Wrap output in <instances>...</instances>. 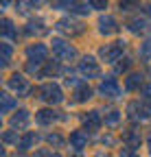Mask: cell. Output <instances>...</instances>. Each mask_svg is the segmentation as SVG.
Masks as SVG:
<instances>
[{
  "label": "cell",
  "instance_id": "obj_1",
  "mask_svg": "<svg viewBox=\"0 0 151 157\" xmlns=\"http://www.w3.org/2000/svg\"><path fill=\"white\" fill-rule=\"evenodd\" d=\"M125 48V42H114V44H107L105 48H101V57L105 59V61H116V59L121 57Z\"/></svg>",
  "mask_w": 151,
  "mask_h": 157
},
{
  "label": "cell",
  "instance_id": "obj_2",
  "mask_svg": "<svg viewBox=\"0 0 151 157\" xmlns=\"http://www.w3.org/2000/svg\"><path fill=\"white\" fill-rule=\"evenodd\" d=\"M40 94H42V98H44V101H48V103H59L62 98H64V94H62L59 85H55V83L44 85V87L40 90Z\"/></svg>",
  "mask_w": 151,
  "mask_h": 157
},
{
  "label": "cell",
  "instance_id": "obj_3",
  "mask_svg": "<svg viewBox=\"0 0 151 157\" xmlns=\"http://www.w3.org/2000/svg\"><path fill=\"white\" fill-rule=\"evenodd\" d=\"M53 50H55V55H59L62 59H72L74 55H77V50H74L70 44H66L64 39H55V42H53Z\"/></svg>",
  "mask_w": 151,
  "mask_h": 157
},
{
  "label": "cell",
  "instance_id": "obj_4",
  "mask_svg": "<svg viewBox=\"0 0 151 157\" xmlns=\"http://www.w3.org/2000/svg\"><path fill=\"white\" fill-rule=\"evenodd\" d=\"M46 46L44 44H35V46H29V50H26V55H29V59H31V63L35 61L37 66H40L44 59H46Z\"/></svg>",
  "mask_w": 151,
  "mask_h": 157
},
{
  "label": "cell",
  "instance_id": "obj_5",
  "mask_svg": "<svg viewBox=\"0 0 151 157\" xmlns=\"http://www.w3.org/2000/svg\"><path fill=\"white\" fill-rule=\"evenodd\" d=\"M149 113H151V103H147V105L131 103V105H129V116L134 118V120H138V118H147Z\"/></svg>",
  "mask_w": 151,
  "mask_h": 157
},
{
  "label": "cell",
  "instance_id": "obj_6",
  "mask_svg": "<svg viewBox=\"0 0 151 157\" xmlns=\"http://www.w3.org/2000/svg\"><path fill=\"white\" fill-rule=\"evenodd\" d=\"M99 31H101L103 35H112V33H116V31H118L116 20H114V17H109V15H103V17L99 20Z\"/></svg>",
  "mask_w": 151,
  "mask_h": 157
},
{
  "label": "cell",
  "instance_id": "obj_7",
  "mask_svg": "<svg viewBox=\"0 0 151 157\" xmlns=\"http://www.w3.org/2000/svg\"><path fill=\"white\" fill-rule=\"evenodd\" d=\"M79 70L85 74V76H99V66H97V61H94L92 57H85L83 61L79 63Z\"/></svg>",
  "mask_w": 151,
  "mask_h": 157
},
{
  "label": "cell",
  "instance_id": "obj_8",
  "mask_svg": "<svg viewBox=\"0 0 151 157\" xmlns=\"http://www.w3.org/2000/svg\"><path fill=\"white\" fill-rule=\"evenodd\" d=\"M99 90H101V94H105V96H118V92H121L116 78H105Z\"/></svg>",
  "mask_w": 151,
  "mask_h": 157
},
{
  "label": "cell",
  "instance_id": "obj_9",
  "mask_svg": "<svg viewBox=\"0 0 151 157\" xmlns=\"http://www.w3.org/2000/svg\"><path fill=\"white\" fill-rule=\"evenodd\" d=\"M57 29L62 31V33H81L83 31V26H81V22H72V20H62V22L57 24Z\"/></svg>",
  "mask_w": 151,
  "mask_h": 157
},
{
  "label": "cell",
  "instance_id": "obj_10",
  "mask_svg": "<svg viewBox=\"0 0 151 157\" xmlns=\"http://www.w3.org/2000/svg\"><path fill=\"white\" fill-rule=\"evenodd\" d=\"M9 87L15 90V92H26V90H29V85H26V81H24V76H20V74H13V76L9 78Z\"/></svg>",
  "mask_w": 151,
  "mask_h": 157
},
{
  "label": "cell",
  "instance_id": "obj_11",
  "mask_svg": "<svg viewBox=\"0 0 151 157\" xmlns=\"http://www.w3.org/2000/svg\"><path fill=\"white\" fill-rule=\"evenodd\" d=\"M26 122H29V111H24V109H20L13 118H11V124L15 127V129H22V127H26Z\"/></svg>",
  "mask_w": 151,
  "mask_h": 157
},
{
  "label": "cell",
  "instance_id": "obj_12",
  "mask_svg": "<svg viewBox=\"0 0 151 157\" xmlns=\"http://www.w3.org/2000/svg\"><path fill=\"white\" fill-rule=\"evenodd\" d=\"M70 142H72V146H74V148H83V146H85V142H88V133H85V131H77V133H72V135H70Z\"/></svg>",
  "mask_w": 151,
  "mask_h": 157
},
{
  "label": "cell",
  "instance_id": "obj_13",
  "mask_svg": "<svg viewBox=\"0 0 151 157\" xmlns=\"http://www.w3.org/2000/svg\"><path fill=\"white\" fill-rule=\"evenodd\" d=\"M35 118H37V122H40V124H50L57 116H55V111H53V109H42Z\"/></svg>",
  "mask_w": 151,
  "mask_h": 157
},
{
  "label": "cell",
  "instance_id": "obj_14",
  "mask_svg": "<svg viewBox=\"0 0 151 157\" xmlns=\"http://www.w3.org/2000/svg\"><path fill=\"white\" fill-rule=\"evenodd\" d=\"M140 83H142V74H138V72L129 74V78H127V90H136Z\"/></svg>",
  "mask_w": 151,
  "mask_h": 157
},
{
  "label": "cell",
  "instance_id": "obj_15",
  "mask_svg": "<svg viewBox=\"0 0 151 157\" xmlns=\"http://www.w3.org/2000/svg\"><path fill=\"white\" fill-rule=\"evenodd\" d=\"M74 96H77V101H88V98L92 96V90H90L88 85H79V87H77V94H74Z\"/></svg>",
  "mask_w": 151,
  "mask_h": 157
},
{
  "label": "cell",
  "instance_id": "obj_16",
  "mask_svg": "<svg viewBox=\"0 0 151 157\" xmlns=\"http://www.w3.org/2000/svg\"><path fill=\"white\" fill-rule=\"evenodd\" d=\"M26 33L29 35H40V33H44V26H42V22L37 20V22H29V26H26Z\"/></svg>",
  "mask_w": 151,
  "mask_h": 157
},
{
  "label": "cell",
  "instance_id": "obj_17",
  "mask_svg": "<svg viewBox=\"0 0 151 157\" xmlns=\"http://www.w3.org/2000/svg\"><path fill=\"white\" fill-rule=\"evenodd\" d=\"M2 33H5L7 37H18V33L13 31V24L9 22V20H5V22H2Z\"/></svg>",
  "mask_w": 151,
  "mask_h": 157
},
{
  "label": "cell",
  "instance_id": "obj_18",
  "mask_svg": "<svg viewBox=\"0 0 151 157\" xmlns=\"http://www.w3.org/2000/svg\"><path fill=\"white\" fill-rule=\"evenodd\" d=\"M13 105H15V101H13V98H11L9 94H2V111L7 113V111H9Z\"/></svg>",
  "mask_w": 151,
  "mask_h": 157
},
{
  "label": "cell",
  "instance_id": "obj_19",
  "mask_svg": "<svg viewBox=\"0 0 151 157\" xmlns=\"http://www.w3.org/2000/svg\"><path fill=\"white\" fill-rule=\"evenodd\" d=\"M118 120H121V111H109V116L105 118V122H107L109 127H114Z\"/></svg>",
  "mask_w": 151,
  "mask_h": 157
},
{
  "label": "cell",
  "instance_id": "obj_20",
  "mask_svg": "<svg viewBox=\"0 0 151 157\" xmlns=\"http://www.w3.org/2000/svg\"><path fill=\"white\" fill-rule=\"evenodd\" d=\"M35 140H37V135H35V133H29V135L24 137V140H22V144H20V148H22V151H24V148H29V146H31V144H33Z\"/></svg>",
  "mask_w": 151,
  "mask_h": 157
},
{
  "label": "cell",
  "instance_id": "obj_21",
  "mask_svg": "<svg viewBox=\"0 0 151 157\" xmlns=\"http://www.w3.org/2000/svg\"><path fill=\"white\" fill-rule=\"evenodd\" d=\"M9 57H11V46L9 44H2V66L9 63Z\"/></svg>",
  "mask_w": 151,
  "mask_h": 157
},
{
  "label": "cell",
  "instance_id": "obj_22",
  "mask_svg": "<svg viewBox=\"0 0 151 157\" xmlns=\"http://www.w3.org/2000/svg\"><path fill=\"white\" fill-rule=\"evenodd\" d=\"M140 55H142L145 59H149V57H151V42H145V44L140 46Z\"/></svg>",
  "mask_w": 151,
  "mask_h": 157
},
{
  "label": "cell",
  "instance_id": "obj_23",
  "mask_svg": "<svg viewBox=\"0 0 151 157\" xmlns=\"http://www.w3.org/2000/svg\"><path fill=\"white\" fill-rule=\"evenodd\" d=\"M85 122H90V127H97V124H99V111H92V113L85 118Z\"/></svg>",
  "mask_w": 151,
  "mask_h": 157
},
{
  "label": "cell",
  "instance_id": "obj_24",
  "mask_svg": "<svg viewBox=\"0 0 151 157\" xmlns=\"http://www.w3.org/2000/svg\"><path fill=\"white\" fill-rule=\"evenodd\" d=\"M129 29H131V31H142V29H145V22H142V20H131V22H129Z\"/></svg>",
  "mask_w": 151,
  "mask_h": 157
},
{
  "label": "cell",
  "instance_id": "obj_25",
  "mask_svg": "<svg viewBox=\"0 0 151 157\" xmlns=\"http://www.w3.org/2000/svg\"><path fill=\"white\" fill-rule=\"evenodd\" d=\"M55 5H57V7H68V9H72L74 5H77V0H57V2H55Z\"/></svg>",
  "mask_w": 151,
  "mask_h": 157
},
{
  "label": "cell",
  "instance_id": "obj_26",
  "mask_svg": "<svg viewBox=\"0 0 151 157\" xmlns=\"http://www.w3.org/2000/svg\"><path fill=\"white\" fill-rule=\"evenodd\" d=\"M92 9H105L107 7V0H90Z\"/></svg>",
  "mask_w": 151,
  "mask_h": 157
},
{
  "label": "cell",
  "instance_id": "obj_27",
  "mask_svg": "<svg viewBox=\"0 0 151 157\" xmlns=\"http://www.w3.org/2000/svg\"><path fill=\"white\" fill-rule=\"evenodd\" d=\"M57 72H59V66L57 63H48L46 70H44V74H57Z\"/></svg>",
  "mask_w": 151,
  "mask_h": 157
},
{
  "label": "cell",
  "instance_id": "obj_28",
  "mask_svg": "<svg viewBox=\"0 0 151 157\" xmlns=\"http://www.w3.org/2000/svg\"><path fill=\"white\" fill-rule=\"evenodd\" d=\"M35 157H59V155H53V153H48V151H40Z\"/></svg>",
  "mask_w": 151,
  "mask_h": 157
},
{
  "label": "cell",
  "instance_id": "obj_29",
  "mask_svg": "<svg viewBox=\"0 0 151 157\" xmlns=\"http://www.w3.org/2000/svg\"><path fill=\"white\" fill-rule=\"evenodd\" d=\"M142 94H145V96H147V98H151V83H149V85H145V87H142Z\"/></svg>",
  "mask_w": 151,
  "mask_h": 157
},
{
  "label": "cell",
  "instance_id": "obj_30",
  "mask_svg": "<svg viewBox=\"0 0 151 157\" xmlns=\"http://www.w3.org/2000/svg\"><path fill=\"white\" fill-rule=\"evenodd\" d=\"M48 140L55 142V144H62V137H59V135H48Z\"/></svg>",
  "mask_w": 151,
  "mask_h": 157
},
{
  "label": "cell",
  "instance_id": "obj_31",
  "mask_svg": "<svg viewBox=\"0 0 151 157\" xmlns=\"http://www.w3.org/2000/svg\"><path fill=\"white\" fill-rule=\"evenodd\" d=\"M5 140H7V142H18V137H15L13 133H7V135H5Z\"/></svg>",
  "mask_w": 151,
  "mask_h": 157
},
{
  "label": "cell",
  "instance_id": "obj_32",
  "mask_svg": "<svg viewBox=\"0 0 151 157\" xmlns=\"http://www.w3.org/2000/svg\"><path fill=\"white\" fill-rule=\"evenodd\" d=\"M136 0H125V2H121V7H129V5H134Z\"/></svg>",
  "mask_w": 151,
  "mask_h": 157
},
{
  "label": "cell",
  "instance_id": "obj_33",
  "mask_svg": "<svg viewBox=\"0 0 151 157\" xmlns=\"http://www.w3.org/2000/svg\"><path fill=\"white\" fill-rule=\"evenodd\" d=\"M26 2H29V5H40L42 0H26Z\"/></svg>",
  "mask_w": 151,
  "mask_h": 157
},
{
  "label": "cell",
  "instance_id": "obj_34",
  "mask_svg": "<svg viewBox=\"0 0 151 157\" xmlns=\"http://www.w3.org/2000/svg\"><path fill=\"white\" fill-rule=\"evenodd\" d=\"M147 13H149V15H151V5H149V7H147Z\"/></svg>",
  "mask_w": 151,
  "mask_h": 157
},
{
  "label": "cell",
  "instance_id": "obj_35",
  "mask_svg": "<svg viewBox=\"0 0 151 157\" xmlns=\"http://www.w3.org/2000/svg\"><path fill=\"white\" fill-rule=\"evenodd\" d=\"M2 5H5V7H7V5H9V0H2Z\"/></svg>",
  "mask_w": 151,
  "mask_h": 157
},
{
  "label": "cell",
  "instance_id": "obj_36",
  "mask_svg": "<svg viewBox=\"0 0 151 157\" xmlns=\"http://www.w3.org/2000/svg\"><path fill=\"white\" fill-rule=\"evenodd\" d=\"M149 151H151V140H149Z\"/></svg>",
  "mask_w": 151,
  "mask_h": 157
}]
</instances>
